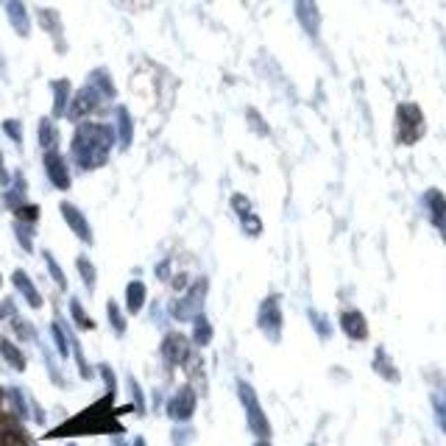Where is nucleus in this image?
<instances>
[{
	"mask_svg": "<svg viewBox=\"0 0 446 446\" xmlns=\"http://www.w3.org/2000/svg\"><path fill=\"white\" fill-rule=\"evenodd\" d=\"M257 446H271V444H268V441H260V444H257Z\"/></svg>",
	"mask_w": 446,
	"mask_h": 446,
	"instance_id": "f704fd0d",
	"label": "nucleus"
},
{
	"mask_svg": "<svg viewBox=\"0 0 446 446\" xmlns=\"http://www.w3.org/2000/svg\"><path fill=\"white\" fill-rule=\"evenodd\" d=\"M53 87H56V115H62L65 112V98H68V81H59Z\"/></svg>",
	"mask_w": 446,
	"mask_h": 446,
	"instance_id": "a878e982",
	"label": "nucleus"
},
{
	"mask_svg": "<svg viewBox=\"0 0 446 446\" xmlns=\"http://www.w3.org/2000/svg\"><path fill=\"white\" fill-rule=\"evenodd\" d=\"M207 288V282H198L187 296H184V301L181 304H173V315L179 318V321H184V318H193L196 312H201V298H204V291Z\"/></svg>",
	"mask_w": 446,
	"mask_h": 446,
	"instance_id": "6e6552de",
	"label": "nucleus"
},
{
	"mask_svg": "<svg viewBox=\"0 0 446 446\" xmlns=\"http://www.w3.org/2000/svg\"><path fill=\"white\" fill-rule=\"evenodd\" d=\"M438 229H441V234H444V243H446V218H444V223H441Z\"/></svg>",
	"mask_w": 446,
	"mask_h": 446,
	"instance_id": "473e14b6",
	"label": "nucleus"
},
{
	"mask_svg": "<svg viewBox=\"0 0 446 446\" xmlns=\"http://www.w3.org/2000/svg\"><path fill=\"white\" fill-rule=\"evenodd\" d=\"M95 106H98V95H95V89H81V95L75 98L73 103V115H89V112H95Z\"/></svg>",
	"mask_w": 446,
	"mask_h": 446,
	"instance_id": "dca6fc26",
	"label": "nucleus"
},
{
	"mask_svg": "<svg viewBox=\"0 0 446 446\" xmlns=\"http://www.w3.org/2000/svg\"><path fill=\"white\" fill-rule=\"evenodd\" d=\"M101 374L106 376V382H109V393H115V379H112V369L109 366H101Z\"/></svg>",
	"mask_w": 446,
	"mask_h": 446,
	"instance_id": "2f4dec72",
	"label": "nucleus"
},
{
	"mask_svg": "<svg viewBox=\"0 0 446 446\" xmlns=\"http://www.w3.org/2000/svg\"><path fill=\"white\" fill-rule=\"evenodd\" d=\"M237 390H240V399H243V407H246V416H248V430H251L257 438H268V435H271V427H268V419H265V413H262V407H260V402H257L254 388L246 385V382H240Z\"/></svg>",
	"mask_w": 446,
	"mask_h": 446,
	"instance_id": "7ed1b4c3",
	"label": "nucleus"
},
{
	"mask_svg": "<svg viewBox=\"0 0 446 446\" xmlns=\"http://www.w3.org/2000/svg\"><path fill=\"white\" fill-rule=\"evenodd\" d=\"M6 132H8V137H11V140H17V143H20V123L8 120V123H6Z\"/></svg>",
	"mask_w": 446,
	"mask_h": 446,
	"instance_id": "c756f323",
	"label": "nucleus"
},
{
	"mask_svg": "<svg viewBox=\"0 0 446 446\" xmlns=\"http://www.w3.org/2000/svg\"><path fill=\"white\" fill-rule=\"evenodd\" d=\"M427 123H424V112L416 103H399L396 109V140L402 146H413L424 137Z\"/></svg>",
	"mask_w": 446,
	"mask_h": 446,
	"instance_id": "f03ea898",
	"label": "nucleus"
},
{
	"mask_svg": "<svg viewBox=\"0 0 446 446\" xmlns=\"http://www.w3.org/2000/svg\"><path fill=\"white\" fill-rule=\"evenodd\" d=\"M51 332H53V340H56V346H59V355H62V357H68V340H65V329H62V324H53V326H51Z\"/></svg>",
	"mask_w": 446,
	"mask_h": 446,
	"instance_id": "b1692460",
	"label": "nucleus"
},
{
	"mask_svg": "<svg viewBox=\"0 0 446 446\" xmlns=\"http://www.w3.org/2000/svg\"><path fill=\"white\" fill-rule=\"evenodd\" d=\"M45 262H48V268H51V276H53V279L59 282V288L65 291V288H68V279H65V274H62V268L56 265V260H53L51 251H45Z\"/></svg>",
	"mask_w": 446,
	"mask_h": 446,
	"instance_id": "aec40b11",
	"label": "nucleus"
},
{
	"mask_svg": "<svg viewBox=\"0 0 446 446\" xmlns=\"http://www.w3.org/2000/svg\"><path fill=\"white\" fill-rule=\"evenodd\" d=\"M109 146H112V129H106V126H81L73 140V153L78 165L95 167L106 159Z\"/></svg>",
	"mask_w": 446,
	"mask_h": 446,
	"instance_id": "f257e3e1",
	"label": "nucleus"
},
{
	"mask_svg": "<svg viewBox=\"0 0 446 446\" xmlns=\"http://www.w3.org/2000/svg\"><path fill=\"white\" fill-rule=\"evenodd\" d=\"M20 218H31V221H37V218H39V210H37V207H25V210H20Z\"/></svg>",
	"mask_w": 446,
	"mask_h": 446,
	"instance_id": "7c9ffc66",
	"label": "nucleus"
},
{
	"mask_svg": "<svg viewBox=\"0 0 446 446\" xmlns=\"http://www.w3.org/2000/svg\"><path fill=\"white\" fill-rule=\"evenodd\" d=\"M39 143H42L45 148L56 143V132H53V126H51L48 120H42V137H39Z\"/></svg>",
	"mask_w": 446,
	"mask_h": 446,
	"instance_id": "bb28decb",
	"label": "nucleus"
},
{
	"mask_svg": "<svg viewBox=\"0 0 446 446\" xmlns=\"http://www.w3.org/2000/svg\"><path fill=\"white\" fill-rule=\"evenodd\" d=\"M3 3H6V8H8V17H11V23L17 25V31H20V34H28V17H25L23 6H20L17 0H3Z\"/></svg>",
	"mask_w": 446,
	"mask_h": 446,
	"instance_id": "f3484780",
	"label": "nucleus"
},
{
	"mask_svg": "<svg viewBox=\"0 0 446 446\" xmlns=\"http://www.w3.org/2000/svg\"><path fill=\"white\" fill-rule=\"evenodd\" d=\"M109 321H112V326H115V332H117V335H123V332H126V318L120 315V310H117V304H115V301H109Z\"/></svg>",
	"mask_w": 446,
	"mask_h": 446,
	"instance_id": "412c9836",
	"label": "nucleus"
},
{
	"mask_svg": "<svg viewBox=\"0 0 446 446\" xmlns=\"http://www.w3.org/2000/svg\"><path fill=\"white\" fill-rule=\"evenodd\" d=\"M340 329L352 340H366L369 338V324H366L363 312H357V310H343L340 312Z\"/></svg>",
	"mask_w": 446,
	"mask_h": 446,
	"instance_id": "423d86ee",
	"label": "nucleus"
},
{
	"mask_svg": "<svg viewBox=\"0 0 446 446\" xmlns=\"http://www.w3.org/2000/svg\"><path fill=\"white\" fill-rule=\"evenodd\" d=\"M134 446H146V441H143V438H137V441H134Z\"/></svg>",
	"mask_w": 446,
	"mask_h": 446,
	"instance_id": "72a5a7b5",
	"label": "nucleus"
},
{
	"mask_svg": "<svg viewBox=\"0 0 446 446\" xmlns=\"http://www.w3.org/2000/svg\"><path fill=\"white\" fill-rule=\"evenodd\" d=\"M260 326H262V332H268L274 340L279 338V332H282V312H279V296H271L262 301V307H260Z\"/></svg>",
	"mask_w": 446,
	"mask_h": 446,
	"instance_id": "20e7f679",
	"label": "nucleus"
},
{
	"mask_svg": "<svg viewBox=\"0 0 446 446\" xmlns=\"http://www.w3.org/2000/svg\"><path fill=\"white\" fill-rule=\"evenodd\" d=\"M296 14H298V20H301V25L307 28V34H318L321 14H318L315 0H296Z\"/></svg>",
	"mask_w": 446,
	"mask_h": 446,
	"instance_id": "9d476101",
	"label": "nucleus"
},
{
	"mask_svg": "<svg viewBox=\"0 0 446 446\" xmlns=\"http://www.w3.org/2000/svg\"><path fill=\"white\" fill-rule=\"evenodd\" d=\"M14 326L20 329V338H34V326L25 324V321H14Z\"/></svg>",
	"mask_w": 446,
	"mask_h": 446,
	"instance_id": "c85d7f7f",
	"label": "nucleus"
},
{
	"mask_svg": "<svg viewBox=\"0 0 446 446\" xmlns=\"http://www.w3.org/2000/svg\"><path fill=\"white\" fill-rule=\"evenodd\" d=\"M0 355H3V360H6L14 371H25V357H23V352H20L11 340L0 338Z\"/></svg>",
	"mask_w": 446,
	"mask_h": 446,
	"instance_id": "4468645a",
	"label": "nucleus"
},
{
	"mask_svg": "<svg viewBox=\"0 0 446 446\" xmlns=\"http://www.w3.org/2000/svg\"><path fill=\"white\" fill-rule=\"evenodd\" d=\"M162 355H165L170 363H187V357H190V343H187V338L179 335V332H170V335L162 340Z\"/></svg>",
	"mask_w": 446,
	"mask_h": 446,
	"instance_id": "0eeeda50",
	"label": "nucleus"
},
{
	"mask_svg": "<svg viewBox=\"0 0 446 446\" xmlns=\"http://www.w3.org/2000/svg\"><path fill=\"white\" fill-rule=\"evenodd\" d=\"M193 410H196V393L190 388H181L167 404V416L173 421H187L193 416Z\"/></svg>",
	"mask_w": 446,
	"mask_h": 446,
	"instance_id": "39448f33",
	"label": "nucleus"
},
{
	"mask_svg": "<svg viewBox=\"0 0 446 446\" xmlns=\"http://www.w3.org/2000/svg\"><path fill=\"white\" fill-rule=\"evenodd\" d=\"M424 204H427V210H430V221L435 223V226H441L446 218V196L444 193H441V190H427Z\"/></svg>",
	"mask_w": 446,
	"mask_h": 446,
	"instance_id": "f8f14e48",
	"label": "nucleus"
},
{
	"mask_svg": "<svg viewBox=\"0 0 446 446\" xmlns=\"http://www.w3.org/2000/svg\"><path fill=\"white\" fill-rule=\"evenodd\" d=\"M0 446H28V444H25V438L20 433L8 430V433H0Z\"/></svg>",
	"mask_w": 446,
	"mask_h": 446,
	"instance_id": "393cba45",
	"label": "nucleus"
},
{
	"mask_svg": "<svg viewBox=\"0 0 446 446\" xmlns=\"http://www.w3.org/2000/svg\"><path fill=\"white\" fill-rule=\"evenodd\" d=\"M210 340H212V326H210L204 318H196V343L204 346V343H210Z\"/></svg>",
	"mask_w": 446,
	"mask_h": 446,
	"instance_id": "6ab92c4d",
	"label": "nucleus"
},
{
	"mask_svg": "<svg viewBox=\"0 0 446 446\" xmlns=\"http://www.w3.org/2000/svg\"><path fill=\"white\" fill-rule=\"evenodd\" d=\"M62 215H65V221L70 223V229H73L75 234L84 240V243H92V231H89V223L87 218L75 210L73 204H62Z\"/></svg>",
	"mask_w": 446,
	"mask_h": 446,
	"instance_id": "9b49d317",
	"label": "nucleus"
},
{
	"mask_svg": "<svg viewBox=\"0 0 446 446\" xmlns=\"http://www.w3.org/2000/svg\"><path fill=\"white\" fill-rule=\"evenodd\" d=\"M117 117H120V137H123V146H129V140H132V120H129V115H126V109H117Z\"/></svg>",
	"mask_w": 446,
	"mask_h": 446,
	"instance_id": "5701e85b",
	"label": "nucleus"
},
{
	"mask_svg": "<svg viewBox=\"0 0 446 446\" xmlns=\"http://www.w3.org/2000/svg\"><path fill=\"white\" fill-rule=\"evenodd\" d=\"M45 170H48V176H51V181L59 187V190H68L70 187V176H68V167H65V162H62V156L56 153V151H51L48 156H45Z\"/></svg>",
	"mask_w": 446,
	"mask_h": 446,
	"instance_id": "1a4fd4ad",
	"label": "nucleus"
},
{
	"mask_svg": "<svg viewBox=\"0 0 446 446\" xmlns=\"http://www.w3.org/2000/svg\"><path fill=\"white\" fill-rule=\"evenodd\" d=\"M70 312H73V318H75V324H78V326H84V329H92V326H95V324H92V321L84 315V307H81L75 298L70 301Z\"/></svg>",
	"mask_w": 446,
	"mask_h": 446,
	"instance_id": "4be33fe9",
	"label": "nucleus"
},
{
	"mask_svg": "<svg viewBox=\"0 0 446 446\" xmlns=\"http://www.w3.org/2000/svg\"><path fill=\"white\" fill-rule=\"evenodd\" d=\"M11 282H14L17 288H20V293H23V296H25V298H28V304H31V307H42V296L37 293V288H34V282H31V279H28V276H25L23 271H14V276H11Z\"/></svg>",
	"mask_w": 446,
	"mask_h": 446,
	"instance_id": "ddd939ff",
	"label": "nucleus"
},
{
	"mask_svg": "<svg viewBox=\"0 0 446 446\" xmlns=\"http://www.w3.org/2000/svg\"><path fill=\"white\" fill-rule=\"evenodd\" d=\"M231 207L240 212V218H246V215L251 212V207H248V198H246V196H240V193L231 198Z\"/></svg>",
	"mask_w": 446,
	"mask_h": 446,
	"instance_id": "cd10ccee",
	"label": "nucleus"
},
{
	"mask_svg": "<svg viewBox=\"0 0 446 446\" xmlns=\"http://www.w3.org/2000/svg\"><path fill=\"white\" fill-rule=\"evenodd\" d=\"M75 265H78V274L84 276V285H87V288H95V268H92V262H89L87 257H78Z\"/></svg>",
	"mask_w": 446,
	"mask_h": 446,
	"instance_id": "a211bd4d",
	"label": "nucleus"
},
{
	"mask_svg": "<svg viewBox=\"0 0 446 446\" xmlns=\"http://www.w3.org/2000/svg\"><path fill=\"white\" fill-rule=\"evenodd\" d=\"M146 298H148V291H146V285H143V282H132V285L126 288L129 312H140V310H143V304H146Z\"/></svg>",
	"mask_w": 446,
	"mask_h": 446,
	"instance_id": "2eb2a0df",
	"label": "nucleus"
}]
</instances>
